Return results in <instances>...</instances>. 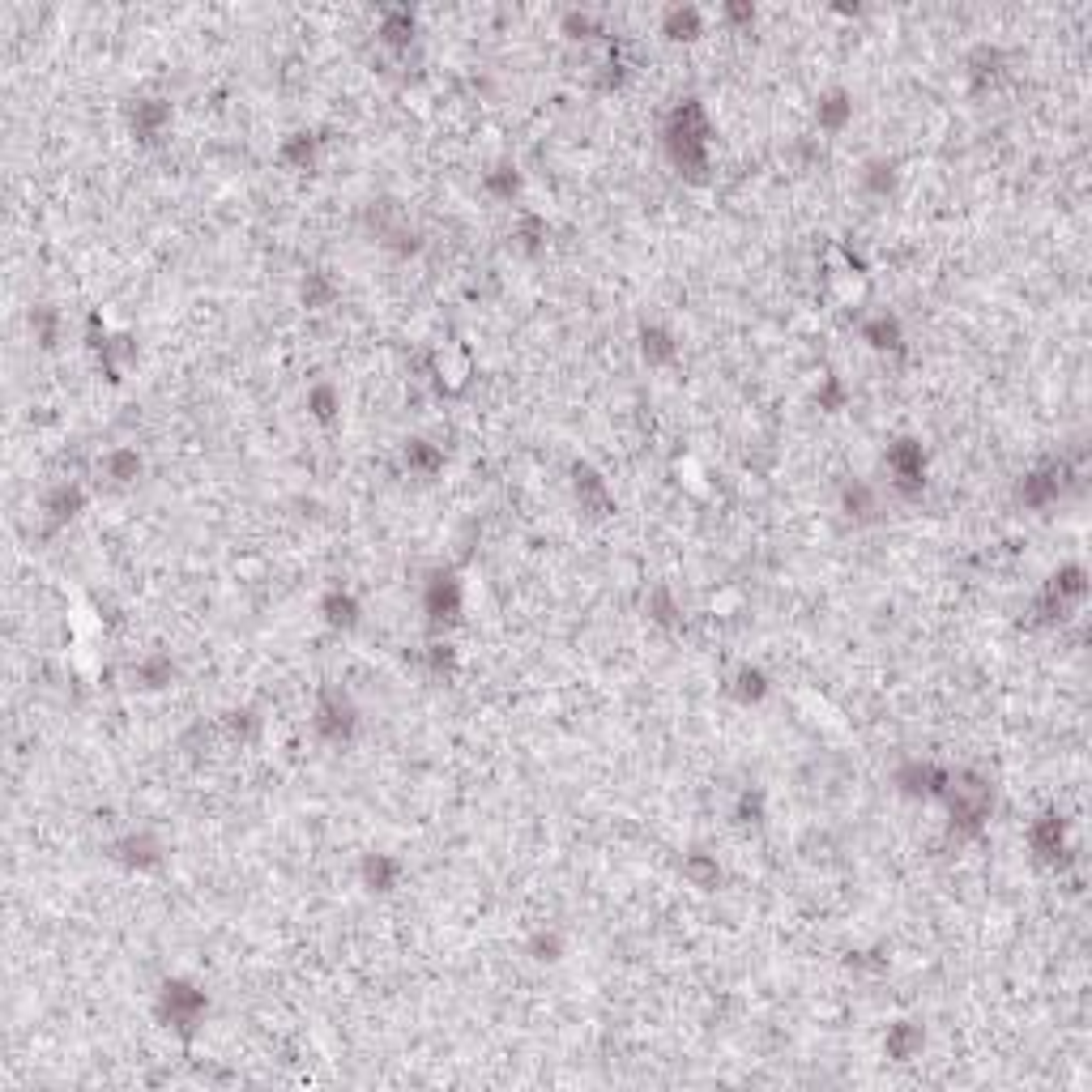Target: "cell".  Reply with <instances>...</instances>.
Masks as SVG:
<instances>
[{"label":"cell","instance_id":"cell-16","mask_svg":"<svg viewBox=\"0 0 1092 1092\" xmlns=\"http://www.w3.org/2000/svg\"><path fill=\"white\" fill-rule=\"evenodd\" d=\"M1054 479H1058V465H1046V470L1028 474L1025 486H1020V500H1028L1032 508H1046V504L1058 495V486H1062V482H1054Z\"/></svg>","mask_w":1092,"mask_h":1092},{"label":"cell","instance_id":"cell-9","mask_svg":"<svg viewBox=\"0 0 1092 1092\" xmlns=\"http://www.w3.org/2000/svg\"><path fill=\"white\" fill-rule=\"evenodd\" d=\"M321 614H325V623H329V628H354V623L363 619V607H359V598H354L351 589H342V585H337V589H329V593L321 598Z\"/></svg>","mask_w":1092,"mask_h":1092},{"label":"cell","instance_id":"cell-27","mask_svg":"<svg viewBox=\"0 0 1092 1092\" xmlns=\"http://www.w3.org/2000/svg\"><path fill=\"white\" fill-rule=\"evenodd\" d=\"M137 679L145 683V688H163V683H171V674H175V662L167 658V653H150V658L142 662V666L133 670Z\"/></svg>","mask_w":1092,"mask_h":1092},{"label":"cell","instance_id":"cell-29","mask_svg":"<svg viewBox=\"0 0 1092 1092\" xmlns=\"http://www.w3.org/2000/svg\"><path fill=\"white\" fill-rule=\"evenodd\" d=\"M31 329L39 333V342H43V346H56V333H61V316H56L47 303L35 307V312H31Z\"/></svg>","mask_w":1092,"mask_h":1092},{"label":"cell","instance_id":"cell-8","mask_svg":"<svg viewBox=\"0 0 1092 1092\" xmlns=\"http://www.w3.org/2000/svg\"><path fill=\"white\" fill-rule=\"evenodd\" d=\"M922 1046H926V1032H922V1025H913V1020H897V1025L888 1028V1037H883V1050H888V1058H897V1062L918 1058Z\"/></svg>","mask_w":1092,"mask_h":1092},{"label":"cell","instance_id":"cell-14","mask_svg":"<svg viewBox=\"0 0 1092 1092\" xmlns=\"http://www.w3.org/2000/svg\"><path fill=\"white\" fill-rule=\"evenodd\" d=\"M662 35H670V39H696V35H704V13L696 5H674V9H666L662 13Z\"/></svg>","mask_w":1092,"mask_h":1092},{"label":"cell","instance_id":"cell-1","mask_svg":"<svg viewBox=\"0 0 1092 1092\" xmlns=\"http://www.w3.org/2000/svg\"><path fill=\"white\" fill-rule=\"evenodd\" d=\"M709 116H704V107L696 103V98H688V103H679L670 112L666 120V145L674 154V163L679 167H704V154H709Z\"/></svg>","mask_w":1092,"mask_h":1092},{"label":"cell","instance_id":"cell-10","mask_svg":"<svg viewBox=\"0 0 1092 1092\" xmlns=\"http://www.w3.org/2000/svg\"><path fill=\"white\" fill-rule=\"evenodd\" d=\"M359 875H363V883L372 892H393L397 883H402V862H397L393 853H367Z\"/></svg>","mask_w":1092,"mask_h":1092},{"label":"cell","instance_id":"cell-33","mask_svg":"<svg viewBox=\"0 0 1092 1092\" xmlns=\"http://www.w3.org/2000/svg\"><path fill=\"white\" fill-rule=\"evenodd\" d=\"M862 184H867L871 193L888 196V193H892V184H897V175H892V163H871V167H867V175H862Z\"/></svg>","mask_w":1092,"mask_h":1092},{"label":"cell","instance_id":"cell-32","mask_svg":"<svg viewBox=\"0 0 1092 1092\" xmlns=\"http://www.w3.org/2000/svg\"><path fill=\"white\" fill-rule=\"evenodd\" d=\"M516 240H521L525 252H533L542 240H546V222L538 214H521V226H516Z\"/></svg>","mask_w":1092,"mask_h":1092},{"label":"cell","instance_id":"cell-26","mask_svg":"<svg viewBox=\"0 0 1092 1092\" xmlns=\"http://www.w3.org/2000/svg\"><path fill=\"white\" fill-rule=\"evenodd\" d=\"M133 124H137V133H142L145 142H150V137L163 133V124H167V107H163V103H154V98H142V103H137Z\"/></svg>","mask_w":1092,"mask_h":1092},{"label":"cell","instance_id":"cell-25","mask_svg":"<svg viewBox=\"0 0 1092 1092\" xmlns=\"http://www.w3.org/2000/svg\"><path fill=\"white\" fill-rule=\"evenodd\" d=\"M282 158L291 167H299V171H307V167L316 163V137L312 133H291L282 145Z\"/></svg>","mask_w":1092,"mask_h":1092},{"label":"cell","instance_id":"cell-15","mask_svg":"<svg viewBox=\"0 0 1092 1092\" xmlns=\"http://www.w3.org/2000/svg\"><path fill=\"white\" fill-rule=\"evenodd\" d=\"M640 354H644V363H670L674 354H679V342H674V333L666 325H644L640 329Z\"/></svg>","mask_w":1092,"mask_h":1092},{"label":"cell","instance_id":"cell-31","mask_svg":"<svg viewBox=\"0 0 1092 1092\" xmlns=\"http://www.w3.org/2000/svg\"><path fill=\"white\" fill-rule=\"evenodd\" d=\"M734 819H739V823H760L764 819V790H742L739 807H734Z\"/></svg>","mask_w":1092,"mask_h":1092},{"label":"cell","instance_id":"cell-18","mask_svg":"<svg viewBox=\"0 0 1092 1092\" xmlns=\"http://www.w3.org/2000/svg\"><path fill=\"white\" fill-rule=\"evenodd\" d=\"M862 337H867L875 351H897L900 346V321L888 312H875L867 325H862Z\"/></svg>","mask_w":1092,"mask_h":1092},{"label":"cell","instance_id":"cell-35","mask_svg":"<svg viewBox=\"0 0 1092 1092\" xmlns=\"http://www.w3.org/2000/svg\"><path fill=\"white\" fill-rule=\"evenodd\" d=\"M649 611H658V614H653V619H662V623H666V619H674V614H679V607H674V602H670V589H658V593H653Z\"/></svg>","mask_w":1092,"mask_h":1092},{"label":"cell","instance_id":"cell-7","mask_svg":"<svg viewBox=\"0 0 1092 1092\" xmlns=\"http://www.w3.org/2000/svg\"><path fill=\"white\" fill-rule=\"evenodd\" d=\"M897 786L913 793V798H943V786H948V772L935 768V764H922L913 760L897 772Z\"/></svg>","mask_w":1092,"mask_h":1092},{"label":"cell","instance_id":"cell-13","mask_svg":"<svg viewBox=\"0 0 1092 1092\" xmlns=\"http://www.w3.org/2000/svg\"><path fill=\"white\" fill-rule=\"evenodd\" d=\"M1028 841H1032V849H1037V858L1054 862L1058 853H1067V841H1062V816H1041L1037 823H1032Z\"/></svg>","mask_w":1092,"mask_h":1092},{"label":"cell","instance_id":"cell-11","mask_svg":"<svg viewBox=\"0 0 1092 1092\" xmlns=\"http://www.w3.org/2000/svg\"><path fill=\"white\" fill-rule=\"evenodd\" d=\"M816 120H819V128H828V133H841V128L853 120V98H849V91H828V94H819Z\"/></svg>","mask_w":1092,"mask_h":1092},{"label":"cell","instance_id":"cell-28","mask_svg":"<svg viewBox=\"0 0 1092 1092\" xmlns=\"http://www.w3.org/2000/svg\"><path fill=\"white\" fill-rule=\"evenodd\" d=\"M530 956L542 960V965H555V960L563 956V939L555 935V930H538V935L530 939Z\"/></svg>","mask_w":1092,"mask_h":1092},{"label":"cell","instance_id":"cell-19","mask_svg":"<svg viewBox=\"0 0 1092 1092\" xmlns=\"http://www.w3.org/2000/svg\"><path fill=\"white\" fill-rule=\"evenodd\" d=\"M380 39L389 47H410L414 43V13H410V9H384Z\"/></svg>","mask_w":1092,"mask_h":1092},{"label":"cell","instance_id":"cell-34","mask_svg":"<svg viewBox=\"0 0 1092 1092\" xmlns=\"http://www.w3.org/2000/svg\"><path fill=\"white\" fill-rule=\"evenodd\" d=\"M845 508H849V516H853V512H858V516L871 512V508H875V491H871L867 482H853L849 491H845Z\"/></svg>","mask_w":1092,"mask_h":1092},{"label":"cell","instance_id":"cell-23","mask_svg":"<svg viewBox=\"0 0 1092 1092\" xmlns=\"http://www.w3.org/2000/svg\"><path fill=\"white\" fill-rule=\"evenodd\" d=\"M307 410H312V419L333 423L337 410H342V393H337L333 384H312V389H307Z\"/></svg>","mask_w":1092,"mask_h":1092},{"label":"cell","instance_id":"cell-6","mask_svg":"<svg viewBox=\"0 0 1092 1092\" xmlns=\"http://www.w3.org/2000/svg\"><path fill=\"white\" fill-rule=\"evenodd\" d=\"M431 623H453L461 614V585L456 577H431L427 581V598H423Z\"/></svg>","mask_w":1092,"mask_h":1092},{"label":"cell","instance_id":"cell-21","mask_svg":"<svg viewBox=\"0 0 1092 1092\" xmlns=\"http://www.w3.org/2000/svg\"><path fill=\"white\" fill-rule=\"evenodd\" d=\"M577 495H581V504H598L602 512H611V491H607V482H602V474H593L589 465H577Z\"/></svg>","mask_w":1092,"mask_h":1092},{"label":"cell","instance_id":"cell-17","mask_svg":"<svg viewBox=\"0 0 1092 1092\" xmlns=\"http://www.w3.org/2000/svg\"><path fill=\"white\" fill-rule=\"evenodd\" d=\"M730 691L742 704H760L764 696H768V674H764L760 666H739V670H734V679H730Z\"/></svg>","mask_w":1092,"mask_h":1092},{"label":"cell","instance_id":"cell-24","mask_svg":"<svg viewBox=\"0 0 1092 1092\" xmlns=\"http://www.w3.org/2000/svg\"><path fill=\"white\" fill-rule=\"evenodd\" d=\"M103 474L112 482H133L137 474H142V456H137L133 449H116L103 456Z\"/></svg>","mask_w":1092,"mask_h":1092},{"label":"cell","instance_id":"cell-30","mask_svg":"<svg viewBox=\"0 0 1092 1092\" xmlns=\"http://www.w3.org/2000/svg\"><path fill=\"white\" fill-rule=\"evenodd\" d=\"M486 188H491L495 196H504V201H512L516 188H521V175H516V167L504 163V167H495V171L486 175Z\"/></svg>","mask_w":1092,"mask_h":1092},{"label":"cell","instance_id":"cell-3","mask_svg":"<svg viewBox=\"0 0 1092 1092\" xmlns=\"http://www.w3.org/2000/svg\"><path fill=\"white\" fill-rule=\"evenodd\" d=\"M312 726L325 742H351L354 730H359V709H354V700L346 696L342 688H325L321 696H316Z\"/></svg>","mask_w":1092,"mask_h":1092},{"label":"cell","instance_id":"cell-20","mask_svg":"<svg viewBox=\"0 0 1092 1092\" xmlns=\"http://www.w3.org/2000/svg\"><path fill=\"white\" fill-rule=\"evenodd\" d=\"M683 875L696 883L700 892H713L721 883V862L709 858V853H691V858H683Z\"/></svg>","mask_w":1092,"mask_h":1092},{"label":"cell","instance_id":"cell-12","mask_svg":"<svg viewBox=\"0 0 1092 1092\" xmlns=\"http://www.w3.org/2000/svg\"><path fill=\"white\" fill-rule=\"evenodd\" d=\"M82 504H86L82 486L65 482V486H56V491L43 500V512H47V521H52V525H65V521H73V516L82 512Z\"/></svg>","mask_w":1092,"mask_h":1092},{"label":"cell","instance_id":"cell-22","mask_svg":"<svg viewBox=\"0 0 1092 1092\" xmlns=\"http://www.w3.org/2000/svg\"><path fill=\"white\" fill-rule=\"evenodd\" d=\"M405 465L414 474H435L444 465V453L431 440H405Z\"/></svg>","mask_w":1092,"mask_h":1092},{"label":"cell","instance_id":"cell-4","mask_svg":"<svg viewBox=\"0 0 1092 1092\" xmlns=\"http://www.w3.org/2000/svg\"><path fill=\"white\" fill-rule=\"evenodd\" d=\"M883 461H888L892 482H897L900 491H918V486L926 482V453H922L918 440H897V444H888Z\"/></svg>","mask_w":1092,"mask_h":1092},{"label":"cell","instance_id":"cell-2","mask_svg":"<svg viewBox=\"0 0 1092 1092\" xmlns=\"http://www.w3.org/2000/svg\"><path fill=\"white\" fill-rule=\"evenodd\" d=\"M205 1011H210V999H205V990H196L193 981H163V990H158V1020H163L167 1028H175L180 1037H193L196 1025L205 1020Z\"/></svg>","mask_w":1092,"mask_h":1092},{"label":"cell","instance_id":"cell-5","mask_svg":"<svg viewBox=\"0 0 1092 1092\" xmlns=\"http://www.w3.org/2000/svg\"><path fill=\"white\" fill-rule=\"evenodd\" d=\"M112 858L124 862V867H133V871H150V867H158V858H163V845H158L150 832H124V837L112 845Z\"/></svg>","mask_w":1092,"mask_h":1092}]
</instances>
